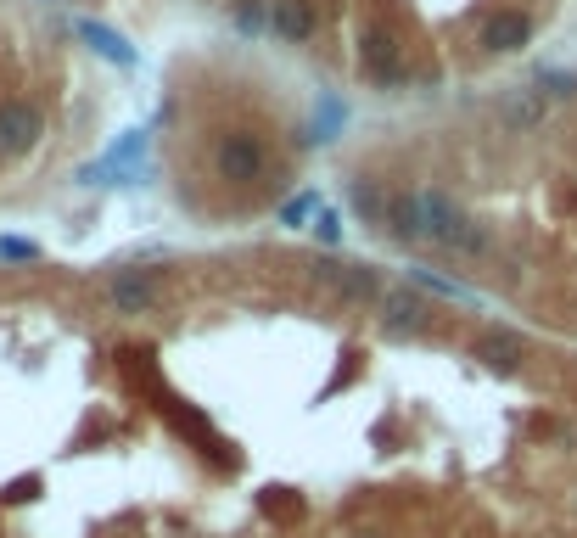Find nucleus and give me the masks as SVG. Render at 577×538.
Masks as SVG:
<instances>
[{
  "mask_svg": "<svg viewBox=\"0 0 577 538\" xmlns=\"http://www.w3.org/2000/svg\"><path fill=\"white\" fill-rule=\"evenodd\" d=\"M421 202H426V236H432V241H443V247H454V253H488V247H493L488 230H482L454 197H443V191H421Z\"/></svg>",
  "mask_w": 577,
  "mask_h": 538,
  "instance_id": "nucleus-1",
  "label": "nucleus"
},
{
  "mask_svg": "<svg viewBox=\"0 0 577 538\" xmlns=\"http://www.w3.org/2000/svg\"><path fill=\"white\" fill-rule=\"evenodd\" d=\"M314 281H325L342 303H376L381 298V275L370 264H314Z\"/></svg>",
  "mask_w": 577,
  "mask_h": 538,
  "instance_id": "nucleus-2",
  "label": "nucleus"
},
{
  "mask_svg": "<svg viewBox=\"0 0 577 538\" xmlns=\"http://www.w3.org/2000/svg\"><path fill=\"white\" fill-rule=\"evenodd\" d=\"M359 62H365L370 79H404V51H398V40L387 29H365V40H359Z\"/></svg>",
  "mask_w": 577,
  "mask_h": 538,
  "instance_id": "nucleus-3",
  "label": "nucleus"
},
{
  "mask_svg": "<svg viewBox=\"0 0 577 538\" xmlns=\"http://www.w3.org/2000/svg\"><path fill=\"white\" fill-rule=\"evenodd\" d=\"M219 174H225V180H258V174H264V146H258V135H225V141H219Z\"/></svg>",
  "mask_w": 577,
  "mask_h": 538,
  "instance_id": "nucleus-4",
  "label": "nucleus"
},
{
  "mask_svg": "<svg viewBox=\"0 0 577 538\" xmlns=\"http://www.w3.org/2000/svg\"><path fill=\"white\" fill-rule=\"evenodd\" d=\"M34 141H40V107L6 101L0 107V152H29Z\"/></svg>",
  "mask_w": 577,
  "mask_h": 538,
  "instance_id": "nucleus-5",
  "label": "nucleus"
},
{
  "mask_svg": "<svg viewBox=\"0 0 577 538\" xmlns=\"http://www.w3.org/2000/svg\"><path fill=\"white\" fill-rule=\"evenodd\" d=\"M533 40V17L527 12H499L482 23V51H521Z\"/></svg>",
  "mask_w": 577,
  "mask_h": 538,
  "instance_id": "nucleus-6",
  "label": "nucleus"
},
{
  "mask_svg": "<svg viewBox=\"0 0 577 538\" xmlns=\"http://www.w3.org/2000/svg\"><path fill=\"white\" fill-rule=\"evenodd\" d=\"M381 326H387V337H404V331H421L426 326V303L415 298V292H387V298H381Z\"/></svg>",
  "mask_w": 577,
  "mask_h": 538,
  "instance_id": "nucleus-7",
  "label": "nucleus"
},
{
  "mask_svg": "<svg viewBox=\"0 0 577 538\" xmlns=\"http://www.w3.org/2000/svg\"><path fill=\"white\" fill-rule=\"evenodd\" d=\"M387 230H393L398 241H421L426 236V202H421V191H404V197L387 202Z\"/></svg>",
  "mask_w": 577,
  "mask_h": 538,
  "instance_id": "nucleus-8",
  "label": "nucleus"
},
{
  "mask_svg": "<svg viewBox=\"0 0 577 538\" xmlns=\"http://www.w3.org/2000/svg\"><path fill=\"white\" fill-rule=\"evenodd\" d=\"M269 29L281 40H309L314 34V6L309 0H269Z\"/></svg>",
  "mask_w": 577,
  "mask_h": 538,
  "instance_id": "nucleus-9",
  "label": "nucleus"
},
{
  "mask_svg": "<svg viewBox=\"0 0 577 538\" xmlns=\"http://www.w3.org/2000/svg\"><path fill=\"white\" fill-rule=\"evenodd\" d=\"M113 303L124 314H141L157 303V275H118L113 281Z\"/></svg>",
  "mask_w": 577,
  "mask_h": 538,
  "instance_id": "nucleus-10",
  "label": "nucleus"
},
{
  "mask_svg": "<svg viewBox=\"0 0 577 538\" xmlns=\"http://www.w3.org/2000/svg\"><path fill=\"white\" fill-rule=\"evenodd\" d=\"M477 354H482V365H488V370H516L521 365V342L510 337V331H493V337H482Z\"/></svg>",
  "mask_w": 577,
  "mask_h": 538,
  "instance_id": "nucleus-11",
  "label": "nucleus"
},
{
  "mask_svg": "<svg viewBox=\"0 0 577 538\" xmlns=\"http://www.w3.org/2000/svg\"><path fill=\"white\" fill-rule=\"evenodd\" d=\"M85 40L96 45V51H101L107 62H118V68H129V62H135V51H129V45L118 40L113 29H96V23H85Z\"/></svg>",
  "mask_w": 577,
  "mask_h": 538,
  "instance_id": "nucleus-12",
  "label": "nucleus"
},
{
  "mask_svg": "<svg viewBox=\"0 0 577 538\" xmlns=\"http://www.w3.org/2000/svg\"><path fill=\"white\" fill-rule=\"evenodd\" d=\"M409 281H415V286H426V292H437V298H454V303H471V292H465V286H454V281H443V275H432V269H409Z\"/></svg>",
  "mask_w": 577,
  "mask_h": 538,
  "instance_id": "nucleus-13",
  "label": "nucleus"
},
{
  "mask_svg": "<svg viewBox=\"0 0 577 538\" xmlns=\"http://www.w3.org/2000/svg\"><path fill=\"white\" fill-rule=\"evenodd\" d=\"M353 208L370 213V219H387V202H381V191L370 180H353Z\"/></svg>",
  "mask_w": 577,
  "mask_h": 538,
  "instance_id": "nucleus-14",
  "label": "nucleus"
},
{
  "mask_svg": "<svg viewBox=\"0 0 577 538\" xmlns=\"http://www.w3.org/2000/svg\"><path fill=\"white\" fill-rule=\"evenodd\" d=\"M314 208H320V197H297V202H286L281 219H286V225H297V219H303V213H314Z\"/></svg>",
  "mask_w": 577,
  "mask_h": 538,
  "instance_id": "nucleus-15",
  "label": "nucleus"
},
{
  "mask_svg": "<svg viewBox=\"0 0 577 538\" xmlns=\"http://www.w3.org/2000/svg\"><path fill=\"white\" fill-rule=\"evenodd\" d=\"M538 85H549L555 96H572V90H577V79H572V73H544Z\"/></svg>",
  "mask_w": 577,
  "mask_h": 538,
  "instance_id": "nucleus-16",
  "label": "nucleus"
},
{
  "mask_svg": "<svg viewBox=\"0 0 577 538\" xmlns=\"http://www.w3.org/2000/svg\"><path fill=\"white\" fill-rule=\"evenodd\" d=\"M0 258H40L34 241H0Z\"/></svg>",
  "mask_w": 577,
  "mask_h": 538,
  "instance_id": "nucleus-17",
  "label": "nucleus"
},
{
  "mask_svg": "<svg viewBox=\"0 0 577 538\" xmlns=\"http://www.w3.org/2000/svg\"><path fill=\"white\" fill-rule=\"evenodd\" d=\"M314 230H320L325 241H337V236H342V225H337V213H331V208H320V225H314Z\"/></svg>",
  "mask_w": 577,
  "mask_h": 538,
  "instance_id": "nucleus-18",
  "label": "nucleus"
}]
</instances>
